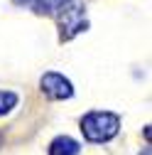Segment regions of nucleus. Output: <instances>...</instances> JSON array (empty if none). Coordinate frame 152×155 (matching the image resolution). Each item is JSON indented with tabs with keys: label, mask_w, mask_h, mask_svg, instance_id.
I'll return each instance as SVG.
<instances>
[{
	"label": "nucleus",
	"mask_w": 152,
	"mask_h": 155,
	"mask_svg": "<svg viewBox=\"0 0 152 155\" xmlns=\"http://www.w3.org/2000/svg\"><path fill=\"white\" fill-rule=\"evenodd\" d=\"M81 130L84 138L91 143H106L110 138H116L120 130V116L110 111H91L81 118Z\"/></svg>",
	"instance_id": "1"
},
{
	"label": "nucleus",
	"mask_w": 152,
	"mask_h": 155,
	"mask_svg": "<svg viewBox=\"0 0 152 155\" xmlns=\"http://www.w3.org/2000/svg\"><path fill=\"white\" fill-rule=\"evenodd\" d=\"M88 27V20H86V8L79 5V3H66L62 10H59V40L66 42L71 40L74 35H79Z\"/></svg>",
	"instance_id": "2"
},
{
	"label": "nucleus",
	"mask_w": 152,
	"mask_h": 155,
	"mask_svg": "<svg viewBox=\"0 0 152 155\" xmlns=\"http://www.w3.org/2000/svg\"><path fill=\"white\" fill-rule=\"evenodd\" d=\"M40 86H42V91L49 96V99H56V101H64V99H71V96H74L71 81L66 79V76L56 74V71H47L42 76Z\"/></svg>",
	"instance_id": "3"
},
{
	"label": "nucleus",
	"mask_w": 152,
	"mask_h": 155,
	"mask_svg": "<svg viewBox=\"0 0 152 155\" xmlns=\"http://www.w3.org/2000/svg\"><path fill=\"white\" fill-rule=\"evenodd\" d=\"M12 3L22 5V8H32L40 15H56L66 3H71V0H12Z\"/></svg>",
	"instance_id": "4"
},
{
	"label": "nucleus",
	"mask_w": 152,
	"mask_h": 155,
	"mask_svg": "<svg viewBox=\"0 0 152 155\" xmlns=\"http://www.w3.org/2000/svg\"><path fill=\"white\" fill-rule=\"evenodd\" d=\"M79 143L69 135H59V138H54L52 145H49V155H79Z\"/></svg>",
	"instance_id": "5"
},
{
	"label": "nucleus",
	"mask_w": 152,
	"mask_h": 155,
	"mask_svg": "<svg viewBox=\"0 0 152 155\" xmlns=\"http://www.w3.org/2000/svg\"><path fill=\"white\" fill-rule=\"evenodd\" d=\"M17 106V94L15 91H0V116L10 113Z\"/></svg>",
	"instance_id": "6"
},
{
	"label": "nucleus",
	"mask_w": 152,
	"mask_h": 155,
	"mask_svg": "<svg viewBox=\"0 0 152 155\" xmlns=\"http://www.w3.org/2000/svg\"><path fill=\"white\" fill-rule=\"evenodd\" d=\"M140 155H152V150H150V148H145V150H142Z\"/></svg>",
	"instance_id": "7"
},
{
	"label": "nucleus",
	"mask_w": 152,
	"mask_h": 155,
	"mask_svg": "<svg viewBox=\"0 0 152 155\" xmlns=\"http://www.w3.org/2000/svg\"><path fill=\"white\" fill-rule=\"evenodd\" d=\"M0 143H3V135H0Z\"/></svg>",
	"instance_id": "8"
}]
</instances>
